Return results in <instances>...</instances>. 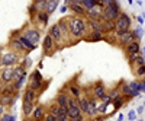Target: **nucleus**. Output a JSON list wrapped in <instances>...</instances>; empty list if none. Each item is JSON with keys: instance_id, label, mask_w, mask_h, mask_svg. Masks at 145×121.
Returning a JSON list of instances; mask_svg holds the SVG:
<instances>
[{"instance_id": "1", "label": "nucleus", "mask_w": 145, "mask_h": 121, "mask_svg": "<svg viewBox=\"0 0 145 121\" xmlns=\"http://www.w3.org/2000/svg\"><path fill=\"white\" fill-rule=\"evenodd\" d=\"M67 20H68L70 38L72 40V42H78L86 38V35L89 34L86 18H77V16L70 15V16H67Z\"/></svg>"}, {"instance_id": "2", "label": "nucleus", "mask_w": 145, "mask_h": 121, "mask_svg": "<svg viewBox=\"0 0 145 121\" xmlns=\"http://www.w3.org/2000/svg\"><path fill=\"white\" fill-rule=\"evenodd\" d=\"M102 20H110L115 22L118 19V16L122 13L120 10V3L119 2H113V0H102Z\"/></svg>"}, {"instance_id": "3", "label": "nucleus", "mask_w": 145, "mask_h": 121, "mask_svg": "<svg viewBox=\"0 0 145 121\" xmlns=\"http://www.w3.org/2000/svg\"><path fill=\"white\" fill-rule=\"evenodd\" d=\"M48 80H45L44 79V76L41 75V71L38 70V69H35L32 73L28 76V83H26V88H29V89H32V91H35L36 93H41V91L45 88V86H48Z\"/></svg>"}, {"instance_id": "4", "label": "nucleus", "mask_w": 145, "mask_h": 121, "mask_svg": "<svg viewBox=\"0 0 145 121\" xmlns=\"http://www.w3.org/2000/svg\"><path fill=\"white\" fill-rule=\"evenodd\" d=\"M20 35L23 38H26L32 45L35 47H38L41 40H42V32L38 26H35V25H26L25 28H22L20 29Z\"/></svg>"}, {"instance_id": "5", "label": "nucleus", "mask_w": 145, "mask_h": 121, "mask_svg": "<svg viewBox=\"0 0 145 121\" xmlns=\"http://www.w3.org/2000/svg\"><path fill=\"white\" fill-rule=\"evenodd\" d=\"M7 47H9L10 51L19 54L20 57H22V56H28V51L25 50V47H23V44H22L20 40H19V32H18V31H15L13 34L10 35V40H9Z\"/></svg>"}, {"instance_id": "6", "label": "nucleus", "mask_w": 145, "mask_h": 121, "mask_svg": "<svg viewBox=\"0 0 145 121\" xmlns=\"http://www.w3.org/2000/svg\"><path fill=\"white\" fill-rule=\"evenodd\" d=\"M67 115H68V121H86V117L83 115L76 99L70 101L68 108H67Z\"/></svg>"}, {"instance_id": "7", "label": "nucleus", "mask_w": 145, "mask_h": 121, "mask_svg": "<svg viewBox=\"0 0 145 121\" xmlns=\"http://www.w3.org/2000/svg\"><path fill=\"white\" fill-rule=\"evenodd\" d=\"M22 57L13 51L7 50L6 53L2 54V67H15L18 64H20Z\"/></svg>"}, {"instance_id": "8", "label": "nucleus", "mask_w": 145, "mask_h": 121, "mask_svg": "<svg viewBox=\"0 0 145 121\" xmlns=\"http://www.w3.org/2000/svg\"><path fill=\"white\" fill-rule=\"evenodd\" d=\"M131 25H132V18L125 13V12H122L118 19L115 20V26L116 29L115 31H119V32H126V31H131Z\"/></svg>"}, {"instance_id": "9", "label": "nucleus", "mask_w": 145, "mask_h": 121, "mask_svg": "<svg viewBox=\"0 0 145 121\" xmlns=\"http://www.w3.org/2000/svg\"><path fill=\"white\" fill-rule=\"evenodd\" d=\"M46 111L52 114L55 117L57 121H68V115H67V108H61V106H58L57 104H51L50 106L46 108Z\"/></svg>"}, {"instance_id": "10", "label": "nucleus", "mask_w": 145, "mask_h": 121, "mask_svg": "<svg viewBox=\"0 0 145 121\" xmlns=\"http://www.w3.org/2000/svg\"><path fill=\"white\" fill-rule=\"evenodd\" d=\"M64 5L68 6L71 10V16H77V18H86V10H84L80 5V0H65Z\"/></svg>"}, {"instance_id": "11", "label": "nucleus", "mask_w": 145, "mask_h": 121, "mask_svg": "<svg viewBox=\"0 0 145 121\" xmlns=\"http://www.w3.org/2000/svg\"><path fill=\"white\" fill-rule=\"evenodd\" d=\"M46 34L52 38V41L57 44V47L58 45H67V42H65V40H64L63 34H61V31H59L57 23H54V25H51L50 28H48V32Z\"/></svg>"}, {"instance_id": "12", "label": "nucleus", "mask_w": 145, "mask_h": 121, "mask_svg": "<svg viewBox=\"0 0 145 121\" xmlns=\"http://www.w3.org/2000/svg\"><path fill=\"white\" fill-rule=\"evenodd\" d=\"M57 44L52 41V38L50 37L48 34H45V37L42 38V51H44V56H48L51 57L55 51H57Z\"/></svg>"}, {"instance_id": "13", "label": "nucleus", "mask_w": 145, "mask_h": 121, "mask_svg": "<svg viewBox=\"0 0 145 121\" xmlns=\"http://www.w3.org/2000/svg\"><path fill=\"white\" fill-rule=\"evenodd\" d=\"M113 34L116 35V41H118L119 47H122V48H125V47H126L128 44H131L132 41H135V40H134V35H132L131 31H126V32L115 31Z\"/></svg>"}, {"instance_id": "14", "label": "nucleus", "mask_w": 145, "mask_h": 121, "mask_svg": "<svg viewBox=\"0 0 145 121\" xmlns=\"http://www.w3.org/2000/svg\"><path fill=\"white\" fill-rule=\"evenodd\" d=\"M91 96L93 98H96L97 101H100L103 96H106L107 95V88L105 86V83L103 82H96L94 85H91Z\"/></svg>"}, {"instance_id": "15", "label": "nucleus", "mask_w": 145, "mask_h": 121, "mask_svg": "<svg viewBox=\"0 0 145 121\" xmlns=\"http://www.w3.org/2000/svg\"><path fill=\"white\" fill-rule=\"evenodd\" d=\"M65 91H67V93L70 95V98L71 99H80L81 98V95H83V89H81V86L80 85H77V83H67V86L64 88Z\"/></svg>"}, {"instance_id": "16", "label": "nucleus", "mask_w": 145, "mask_h": 121, "mask_svg": "<svg viewBox=\"0 0 145 121\" xmlns=\"http://www.w3.org/2000/svg\"><path fill=\"white\" fill-rule=\"evenodd\" d=\"M70 101H71V98H70V95L67 93V91H65V89H61V91L55 95L54 104H57L58 106H61V108H68Z\"/></svg>"}, {"instance_id": "17", "label": "nucleus", "mask_w": 145, "mask_h": 121, "mask_svg": "<svg viewBox=\"0 0 145 121\" xmlns=\"http://www.w3.org/2000/svg\"><path fill=\"white\" fill-rule=\"evenodd\" d=\"M97 106H99V101L93 98V96H89V110L86 117H89V121H93L97 115Z\"/></svg>"}, {"instance_id": "18", "label": "nucleus", "mask_w": 145, "mask_h": 121, "mask_svg": "<svg viewBox=\"0 0 145 121\" xmlns=\"http://www.w3.org/2000/svg\"><path fill=\"white\" fill-rule=\"evenodd\" d=\"M0 80L3 85H12V82H13V67H2Z\"/></svg>"}, {"instance_id": "19", "label": "nucleus", "mask_w": 145, "mask_h": 121, "mask_svg": "<svg viewBox=\"0 0 145 121\" xmlns=\"http://www.w3.org/2000/svg\"><path fill=\"white\" fill-rule=\"evenodd\" d=\"M57 25H58L59 31H61V34H63V37H64L65 42L70 44V42H71V38H70V32H68V20H67V18L59 19V20L57 22Z\"/></svg>"}, {"instance_id": "20", "label": "nucleus", "mask_w": 145, "mask_h": 121, "mask_svg": "<svg viewBox=\"0 0 145 121\" xmlns=\"http://www.w3.org/2000/svg\"><path fill=\"white\" fill-rule=\"evenodd\" d=\"M45 114H46V106L44 104H36L35 105V110H33V112L31 115V118L33 121H41V120H44Z\"/></svg>"}, {"instance_id": "21", "label": "nucleus", "mask_w": 145, "mask_h": 121, "mask_svg": "<svg viewBox=\"0 0 145 121\" xmlns=\"http://www.w3.org/2000/svg\"><path fill=\"white\" fill-rule=\"evenodd\" d=\"M22 101L36 104V101H38V93H36L35 91H32V89H29V88H25L23 92H22Z\"/></svg>"}, {"instance_id": "22", "label": "nucleus", "mask_w": 145, "mask_h": 121, "mask_svg": "<svg viewBox=\"0 0 145 121\" xmlns=\"http://www.w3.org/2000/svg\"><path fill=\"white\" fill-rule=\"evenodd\" d=\"M87 20V28L91 32H99V34H105V28H103V22L102 20H93V19H86Z\"/></svg>"}, {"instance_id": "23", "label": "nucleus", "mask_w": 145, "mask_h": 121, "mask_svg": "<svg viewBox=\"0 0 145 121\" xmlns=\"http://www.w3.org/2000/svg\"><path fill=\"white\" fill-rule=\"evenodd\" d=\"M141 42L139 41H132L131 44H128L123 50L126 56H134V54H141Z\"/></svg>"}, {"instance_id": "24", "label": "nucleus", "mask_w": 145, "mask_h": 121, "mask_svg": "<svg viewBox=\"0 0 145 121\" xmlns=\"http://www.w3.org/2000/svg\"><path fill=\"white\" fill-rule=\"evenodd\" d=\"M16 98H18V95H3V93H0V104H2L5 108L13 106Z\"/></svg>"}, {"instance_id": "25", "label": "nucleus", "mask_w": 145, "mask_h": 121, "mask_svg": "<svg viewBox=\"0 0 145 121\" xmlns=\"http://www.w3.org/2000/svg\"><path fill=\"white\" fill-rule=\"evenodd\" d=\"M48 22H50V15L46 13V12H38L35 16V20H33V25L36 26V23H39L42 26H46Z\"/></svg>"}, {"instance_id": "26", "label": "nucleus", "mask_w": 145, "mask_h": 121, "mask_svg": "<svg viewBox=\"0 0 145 121\" xmlns=\"http://www.w3.org/2000/svg\"><path fill=\"white\" fill-rule=\"evenodd\" d=\"M35 105L36 104L22 101V114H23V118H31V115H32V112L35 110Z\"/></svg>"}, {"instance_id": "27", "label": "nucleus", "mask_w": 145, "mask_h": 121, "mask_svg": "<svg viewBox=\"0 0 145 121\" xmlns=\"http://www.w3.org/2000/svg\"><path fill=\"white\" fill-rule=\"evenodd\" d=\"M23 76H28V70H25V69H23V66H20V64L15 66L13 67V82H12V83L18 82Z\"/></svg>"}, {"instance_id": "28", "label": "nucleus", "mask_w": 145, "mask_h": 121, "mask_svg": "<svg viewBox=\"0 0 145 121\" xmlns=\"http://www.w3.org/2000/svg\"><path fill=\"white\" fill-rule=\"evenodd\" d=\"M77 105H78V108L81 110L83 115L86 117L87 110H89V96H87V95H81V98L77 99Z\"/></svg>"}, {"instance_id": "29", "label": "nucleus", "mask_w": 145, "mask_h": 121, "mask_svg": "<svg viewBox=\"0 0 145 121\" xmlns=\"http://www.w3.org/2000/svg\"><path fill=\"white\" fill-rule=\"evenodd\" d=\"M102 40H105V34L91 32V31H89V34L86 35V38H84V41H87V42H99Z\"/></svg>"}, {"instance_id": "30", "label": "nucleus", "mask_w": 145, "mask_h": 121, "mask_svg": "<svg viewBox=\"0 0 145 121\" xmlns=\"http://www.w3.org/2000/svg\"><path fill=\"white\" fill-rule=\"evenodd\" d=\"M59 9V2L58 0H46V13L48 15H52L55 10Z\"/></svg>"}, {"instance_id": "31", "label": "nucleus", "mask_w": 145, "mask_h": 121, "mask_svg": "<svg viewBox=\"0 0 145 121\" xmlns=\"http://www.w3.org/2000/svg\"><path fill=\"white\" fill-rule=\"evenodd\" d=\"M80 5L86 12H89L97 6V2H94V0H80Z\"/></svg>"}, {"instance_id": "32", "label": "nucleus", "mask_w": 145, "mask_h": 121, "mask_svg": "<svg viewBox=\"0 0 145 121\" xmlns=\"http://www.w3.org/2000/svg\"><path fill=\"white\" fill-rule=\"evenodd\" d=\"M129 89L132 91V93H134V96L137 98V96H141V92H139V85H138V80H131L128 83Z\"/></svg>"}, {"instance_id": "33", "label": "nucleus", "mask_w": 145, "mask_h": 121, "mask_svg": "<svg viewBox=\"0 0 145 121\" xmlns=\"http://www.w3.org/2000/svg\"><path fill=\"white\" fill-rule=\"evenodd\" d=\"M107 96L110 98L112 101H115V99H119L120 96V91H119V86H116V88H112V89H107Z\"/></svg>"}, {"instance_id": "34", "label": "nucleus", "mask_w": 145, "mask_h": 121, "mask_svg": "<svg viewBox=\"0 0 145 121\" xmlns=\"http://www.w3.org/2000/svg\"><path fill=\"white\" fill-rule=\"evenodd\" d=\"M131 32H132V35H134V40L141 42V38L144 37V29H142V26H138V28H135V29H131Z\"/></svg>"}, {"instance_id": "35", "label": "nucleus", "mask_w": 145, "mask_h": 121, "mask_svg": "<svg viewBox=\"0 0 145 121\" xmlns=\"http://www.w3.org/2000/svg\"><path fill=\"white\" fill-rule=\"evenodd\" d=\"M33 6H35L36 12H45L46 10V0H36V2H33Z\"/></svg>"}, {"instance_id": "36", "label": "nucleus", "mask_w": 145, "mask_h": 121, "mask_svg": "<svg viewBox=\"0 0 145 121\" xmlns=\"http://www.w3.org/2000/svg\"><path fill=\"white\" fill-rule=\"evenodd\" d=\"M20 66H23V69H25V70L31 69V67H32V60H31V57H29V56H23V58L20 60Z\"/></svg>"}, {"instance_id": "37", "label": "nucleus", "mask_w": 145, "mask_h": 121, "mask_svg": "<svg viewBox=\"0 0 145 121\" xmlns=\"http://www.w3.org/2000/svg\"><path fill=\"white\" fill-rule=\"evenodd\" d=\"M125 101H126V99L123 98V96H120L119 99H115V101H112V105H113V110H115V111H119L120 108L123 106V102H125Z\"/></svg>"}, {"instance_id": "38", "label": "nucleus", "mask_w": 145, "mask_h": 121, "mask_svg": "<svg viewBox=\"0 0 145 121\" xmlns=\"http://www.w3.org/2000/svg\"><path fill=\"white\" fill-rule=\"evenodd\" d=\"M132 69H134V73H135L137 77L142 79L145 76V64L144 66H138V67H132Z\"/></svg>"}, {"instance_id": "39", "label": "nucleus", "mask_w": 145, "mask_h": 121, "mask_svg": "<svg viewBox=\"0 0 145 121\" xmlns=\"http://www.w3.org/2000/svg\"><path fill=\"white\" fill-rule=\"evenodd\" d=\"M16 115L15 114H10V112H5V114H2L0 115V121H16Z\"/></svg>"}, {"instance_id": "40", "label": "nucleus", "mask_w": 145, "mask_h": 121, "mask_svg": "<svg viewBox=\"0 0 145 121\" xmlns=\"http://www.w3.org/2000/svg\"><path fill=\"white\" fill-rule=\"evenodd\" d=\"M139 57V54H134V56H128V63H129V66L131 67H134V64H135V61H137V58Z\"/></svg>"}, {"instance_id": "41", "label": "nucleus", "mask_w": 145, "mask_h": 121, "mask_svg": "<svg viewBox=\"0 0 145 121\" xmlns=\"http://www.w3.org/2000/svg\"><path fill=\"white\" fill-rule=\"evenodd\" d=\"M145 64V58L139 54V57L137 58V61H135V64H134V67H138V66H144Z\"/></svg>"}, {"instance_id": "42", "label": "nucleus", "mask_w": 145, "mask_h": 121, "mask_svg": "<svg viewBox=\"0 0 145 121\" xmlns=\"http://www.w3.org/2000/svg\"><path fill=\"white\" fill-rule=\"evenodd\" d=\"M128 120H129V121H135V120H137V111L131 110V111L128 112Z\"/></svg>"}, {"instance_id": "43", "label": "nucleus", "mask_w": 145, "mask_h": 121, "mask_svg": "<svg viewBox=\"0 0 145 121\" xmlns=\"http://www.w3.org/2000/svg\"><path fill=\"white\" fill-rule=\"evenodd\" d=\"M44 120H45V121H57V120H55V117H54L52 114H50V112H48V111H46V114H45Z\"/></svg>"}, {"instance_id": "44", "label": "nucleus", "mask_w": 145, "mask_h": 121, "mask_svg": "<svg viewBox=\"0 0 145 121\" xmlns=\"http://www.w3.org/2000/svg\"><path fill=\"white\" fill-rule=\"evenodd\" d=\"M68 10H70V9H68V6H67V5H64V3H63V6H59V13L65 15V13H67Z\"/></svg>"}, {"instance_id": "45", "label": "nucleus", "mask_w": 145, "mask_h": 121, "mask_svg": "<svg viewBox=\"0 0 145 121\" xmlns=\"http://www.w3.org/2000/svg\"><path fill=\"white\" fill-rule=\"evenodd\" d=\"M138 85H139V92H145V83H142L141 80H138Z\"/></svg>"}, {"instance_id": "46", "label": "nucleus", "mask_w": 145, "mask_h": 121, "mask_svg": "<svg viewBox=\"0 0 145 121\" xmlns=\"http://www.w3.org/2000/svg\"><path fill=\"white\" fill-rule=\"evenodd\" d=\"M6 112V108L2 105V104H0V115H2V114H5Z\"/></svg>"}, {"instance_id": "47", "label": "nucleus", "mask_w": 145, "mask_h": 121, "mask_svg": "<svg viewBox=\"0 0 145 121\" xmlns=\"http://www.w3.org/2000/svg\"><path fill=\"white\" fill-rule=\"evenodd\" d=\"M142 111H144V105H141V106H138V108H137V114H141Z\"/></svg>"}, {"instance_id": "48", "label": "nucleus", "mask_w": 145, "mask_h": 121, "mask_svg": "<svg viewBox=\"0 0 145 121\" xmlns=\"http://www.w3.org/2000/svg\"><path fill=\"white\" fill-rule=\"evenodd\" d=\"M138 22H139V26H141L142 23H144V18L142 16H138Z\"/></svg>"}, {"instance_id": "49", "label": "nucleus", "mask_w": 145, "mask_h": 121, "mask_svg": "<svg viewBox=\"0 0 145 121\" xmlns=\"http://www.w3.org/2000/svg\"><path fill=\"white\" fill-rule=\"evenodd\" d=\"M141 56L145 58V48H141Z\"/></svg>"}, {"instance_id": "50", "label": "nucleus", "mask_w": 145, "mask_h": 121, "mask_svg": "<svg viewBox=\"0 0 145 121\" xmlns=\"http://www.w3.org/2000/svg\"><path fill=\"white\" fill-rule=\"evenodd\" d=\"M2 54L3 53H2V48H0V69H2Z\"/></svg>"}, {"instance_id": "51", "label": "nucleus", "mask_w": 145, "mask_h": 121, "mask_svg": "<svg viewBox=\"0 0 145 121\" xmlns=\"http://www.w3.org/2000/svg\"><path fill=\"white\" fill-rule=\"evenodd\" d=\"M122 120H123V115H122V114H119V117H118L116 121H122Z\"/></svg>"}, {"instance_id": "52", "label": "nucleus", "mask_w": 145, "mask_h": 121, "mask_svg": "<svg viewBox=\"0 0 145 121\" xmlns=\"http://www.w3.org/2000/svg\"><path fill=\"white\" fill-rule=\"evenodd\" d=\"M23 121H33V120H32V118H25Z\"/></svg>"}, {"instance_id": "53", "label": "nucleus", "mask_w": 145, "mask_h": 121, "mask_svg": "<svg viewBox=\"0 0 145 121\" xmlns=\"http://www.w3.org/2000/svg\"><path fill=\"white\" fill-rule=\"evenodd\" d=\"M139 80H141V82H142V83H145V76H144V77H142V79H139Z\"/></svg>"}, {"instance_id": "54", "label": "nucleus", "mask_w": 145, "mask_h": 121, "mask_svg": "<svg viewBox=\"0 0 145 121\" xmlns=\"http://www.w3.org/2000/svg\"><path fill=\"white\" fill-rule=\"evenodd\" d=\"M2 86H3V83H2V80H0V89H2Z\"/></svg>"}, {"instance_id": "55", "label": "nucleus", "mask_w": 145, "mask_h": 121, "mask_svg": "<svg viewBox=\"0 0 145 121\" xmlns=\"http://www.w3.org/2000/svg\"><path fill=\"white\" fill-rule=\"evenodd\" d=\"M139 121H144V120H139Z\"/></svg>"}, {"instance_id": "56", "label": "nucleus", "mask_w": 145, "mask_h": 121, "mask_svg": "<svg viewBox=\"0 0 145 121\" xmlns=\"http://www.w3.org/2000/svg\"><path fill=\"white\" fill-rule=\"evenodd\" d=\"M41 121H45V120H41Z\"/></svg>"}, {"instance_id": "57", "label": "nucleus", "mask_w": 145, "mask_h": 121, "mask_svg": "<svg viewBox=\"0 0 145 121\" xmlns=\"http://www.w3.org/2000/svg\"><path fill=\"white\" fill-rule=\"evenodd\" d=\"M86 121H87V120H86Z\"/></svg>"}]
</instances>
